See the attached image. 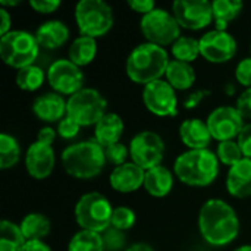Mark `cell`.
Segmentation results:
<instances>
[{
  "instance_id": "obj_10",
  "label": "cell",
  "mask_w": 251,
  "mask_h": 251,
  "mask_svg": "<svg viewBox=\"0 0 251 251\" xmlns=\"http://www.w3.org/2000/svg\"><path fill=\"white\" fill-rule=\"evenodd\" d=\"M129 156L137 166L150 171L160 166L165 156V143L159 134L141 131L129 143Z\"/></svg>"
},
{
  "instance_id": "obj_37",
  "label": "cell",
  "mask_w": 251,
  "mask_h": 251,
  "mask_svg": "<svg viewBox=\"0 0 251 251\" xmlns=\"http://www.w3.org/2000/svg\"><path fill=\"white\" fill-rule=\"evenodd\" d=\"M79 128H81V125L66 115L57 125V134L65 140H72L78 135Z\"/></svg>"
},
{
  "instance_id": "obj_27",
  "label": "cell",
  "mask_w": 251,
  "mask_h": 251,
  "mask_svg": "<svg viewBox=\"0 0 251 251\" xmlns=\"http://www.w3.org/2000/svg\"><path fill=\"white\" fill-rule=\"evenodd\" d=\"M243 6L244 4L240 0H215V1H212L213 21L216 24V29L226 31L228 24L240 15V12L243 10Z\"/></svg>"
},
{
  "instance_id": "obj_1",
  "label": "cell",
  "mask_w": 251,
  "mask_h": 251,
  "mask_svg": "<svg viewBox=\"0 0 251 251\" xmlns=\"http://www.w3.org/2000/svg\"><path fill=\"white\" fill-rule=\"evenodd\" d=\"M199 229L207 244L222 247L238 237L240 221L232 206L224 200L210 199L200 209Z\"/></svg>"
},
{
  "instance_id": "obj_22",
  "label": "cell",
  "mask_w": 251,
  "mask_h": 251,
  "mask_svg": "<svg viewBox=\"0 0 251 251\" xmlns=\"http://www.w3.org/2000/svg\"><path fill=\"white\" fill-rule=\"evenodd\" d=\"M124 134V121L116 113H106L94 128V140L103 147L119 143Z\"/></svg>"
},
{
  "instance_id": "obj_46",
  "label": "cell",
  "mask_w": 251,
  "mask_h": 251,
  "mask_svg": "<svg viewBox=\"0 0 251 251\" xmlns=\"http://www.w3.org/2000/svg\"><path fill=\"white\" fill-rule=\"evenodd\" d=\"M22 251H51L44 241H26Z\"/></svg>"
},
{
  "instance_id": "obj_15",
  "label": "cell",
  "mask_w": 251,
  "mask_h": 251,
  "mask_svg": "<svg viewBox=\"0 0 251 251\" xmlns=\"http://www.w3.org/2000/svg\"><path fill=\"white\" fill-rule=\"evenodd\" d=\"M237 53V41L228 31L213 29L200 38V54L212 63H225Z\"/></svg>"
},
{
  "instance_id": "obj_9",
  "label": "cell",
  "mask_w": 251,
  "mask_h": 251,
  "mask_svg": "<svg viewBox=\"0 0 251 251\" xmlns=\"http://www.w3.org/2000/svg\"><path fill=\"white\" fill-rule=\"evenodd\" d=\"M140 28L147 43L160 46H172L181 37V25L172 12L156 7L144 15L140 21Z\"/></svg>"
},
{
  "instance_id": "obj_36",
  "label": "cell",
  "mask_w": 251,
  "mask_h": 251,
  "mask_svg": "<svg viewBox=\"0 0 251 251\" xmlns=\"http://www.w3.org/2000/svg\"><path fill=\"white\" fill-rule=\"evenodd\" d=\"M128 154H129V151H128L126 146H124L122 143H116V144H112V146H109V147L104 149L106 160L109 163L115 165V168L126 163Z\"/></svg>"
},
{
  "instance_id": "obj_33",
  "label": "cell",
  "mask_w": 251,
  "mask_h": 251,
  "mask_svg": "<svg viewBox=\"0 0 251 251\" xmlns=\"http://www.w3.org/2000/svg\"><path fill=\"white\" fill-rule=\"evenodd\" d=\"M216 156H218V159H219L221 163H224V165H226V166H229V168L234 166L235 163H238L240 160L244 159L243 151H241L238 143L234 141V140L219 143Z\"/></svg>"
},
{
  "instance_id": "obj_30",
  "label": "cell",
  "mask_w": 251,
  "mask_h": 251,
  "mask_svg": "<svg viewBox=\"0 0 251 251\" xmlns=\"http://www.w3.org/2000/svg\"><path fill=\"white\" fill-rule=\"evenodd\" d=\"M68 251H104L101 234L81 229L69 241Z\"/></svg>"
},
{
  "instance_id": "obj_7",
  "label": "cell",
  "mask_w": 251,
  "mask_h": 251,
  "mask_svg": "<svg viewBox=\"0 0 251 251\" xmlns=\"http://www.w3.org/2000/svg\"><path fill=\"white\" fill-rule=\"evenodd\" d=\"M113 207L100 193L84 194L75 206V219L81 229L93 232H104L112 222Z\"/></svg>"
},
{
  "instance_id": "obj_3",
  "label": "cell",
  "mask_w": 251,
  "mask_h": 251,
  "mask_svg": "<svg viewBox=\"0 0 251 251\" xmlns=\"http://www.w3.org/2000/svg\"><path fill=\"white\" fill-rule=\"evenodd\" d=\"M174 172L185 185L207 187L219 175V159L209 149L188 150L176 157Z\"/></svg>"
},
{
  "instance_id": "obj_28",
  "label": "cell",
  "mask_w": 251,
  "mask_h": 251,
  "mask_svg": "<svg viewBox=\"0 0 251 251\" xmlns=\"http://www.w3.org/2000/svg\"><path fill=\"white\" fill-rule=\"evenodd\" d=\"M25 237L19 225L10 221H1L0 224V251H22L25 247Z\"/></svg>"
},
{
  "instance_id": "obj_45",
  "label": "cell",
  "mask_w": 251,
  "mask_h": 251,
  "mask_svg": "<svg viewBox=\"0 0 251 251\" xmlns=\"http://www.w3.org/2000/svg\"><path fill=\"white\" fill-rule=\"evenodd\" d=\"M10 26H12V19H10V15L9 12L1 7L0 9V35H6L10 32Z\"/></svg>"
},
{
  "instance_id": "obj_40",
  "label": "cell",
  "mask_w": 251,
  "mask_h": 251,
  "mask_svg": "<svg viewBox=\"0 0 251 251\" xmlns=\"http://www.w3.org/2000/svg\"><path fill=\"white\" fill-rule=\"evenodd\" d=\"M235 107L244 119H251V88H247L241 93Z\"/></svg>"
},
{
  "instance_id": "obj_26",
  "label": "cell",
  "mask_w": 251,
  "mask_h": 251,
  "mask_svg": "<svg viewBox=\"0 0 251 251\" xmlns=\"http://www.w3.org/2000/svg\"><path fill=\"white\" fill-rule=\"evenodd\" d=\"M19 228L26 241H43L50 232V221L41 213H29L21 221Z\"/></svg>"
},
{
  "instance_id": "obj_42",
  "label": "cell",
  "mask_w": 251,
  "mask_h": 251,
  "mask_svg": "<svg viewBox=\"0 0 251 251\" xmlns=\"http://www.w3.org/2000/svg\"><path fill=\"white\" fill-rule=\"evenodd\" d=\"M128 6H129L134 12L141 13L143 16L147 15V13H150L151 10L156 9V4H154V1H151V0H129V1H128Z\"/></svg>"
},
{
  "instance_id": "obj_18",
  "label": "cell",
  "mask_w": 251,
  "mask_h": 251,
  "mask_svg": "<svg viewBox=\"0 0 251 251\" xmlns=\"http://www.w3.org/2000/svg\"><path fill=\"white\" fill-rule=\"evenodd\" d=\"M34 115L43 122H60L66 113V101L57 93H44L32 103Z\"/></svg>"
},
{
  "instance_id": "obj_49",
  "label": "cell",
  "mask_w": 251,
  "mask_h": 251,
  "mask_svg": "<svg viewBox=\"0 0 251 251\" xmlns=\"http://www.w3.org/2000/svg\"><path fill=\"white\" fill-rule=\"evenodd\" d=\"M235 251H251V246H243V247L237 249Z\"/></svg>"
},
{
  "instance_id": "obj_17",
  "label": "cell",
  "mask_w": 251,
  "mask_h": 251,
  "mask_svg": "<svg viewBox=\"0 0 251 251\" xmlns=\"http://www.w3.org/2000/svg\"><path fill=\"white\" fill-rule=\"evenodd\" d=\"M146 171L137 166L134 162H126L121 166H116L110 174V185L118 193H134L141 185H144Z\"/></svg>"
},
{
  "instance_id": "obj_44",
  "label": "cell",
  "mask_w": 251,
  "mask_h": 251,
  "mask_svg": "<svg viewBox=\"0 0 251 251\" xmlns=\"http://www.w3.org/2000/svg\"><path fill=\"white\" fill-rule=\"evenodd\" d=\"M56 134H57V131H54L53 128L44 126V128L40 129V132L37 135V141H40L43 144H47V146H51L54 138H56Z\"/></svg>"
},
{
  "instance_id": "obj_38",
  "label": "cell",
  "mask_w": 251,
  "mask_h": 251,
  "mask_svg": "<svg viewBox=\"0 0 251 251\" xmlns=\"http://www.w3.org/2000/svg\"><path fill=\"white\" fill-rule=\"evenodd\" d=\"M235 78L241 85L251 88V57H246L238 63L235 69Z\"/></svg>"
},
{
  "instance_id": "obj_8",
  "label": "cell",
  "mask_w": 251,
  "mask_h": 251,
  "mask_svg": "<svg viewBox=\"0 0 251 251\" xmlns=\"http://www.w3.org/2000/svg\"><path fill=\"white\" fill-rule=\"evenodd\" d=\"M107 100L94 88H82L66 101V113L81 126L97 125L107 113Z\"/></svg>"
},
{
  "instance_id": "obj_35",
  "label": "cell",
  "mask_w": 251,
  "mask_h": 251,
  "mask_svg": "<svg viewBox=\"0 0 251 251\" xmlns=\"http://www.w3.org/2000/svg\"><path fill=\"white\" fill-rule=\"evenodd\" d=\"M104 251H122L126 246V237L124 231H119L113 226H109L101 232Z\"/></svg>"
},
{
  "instance_id": "obj_6",
  "label": "cell",
  "mask_w": 251,
  "mask_h": 251,
  "mask_svg": "<svg viewBox=\"0 0 251 251\" xmlns=\"http://www.w3.org/2000/svg\"><path fill=\"white\" fill-rule=\"evenodd\" d=\"M40 44L28 31H10L0 38V57L10 68L18 71L34 65Z\"/></svg>"
},
{
  "instance_id": "obj_32",
  "label": "cell",
  "mask_w": 251,
  "mask_h": 251,
  "mask_svg": "<svg viewBox=\"0 0 251 251\" xmlns=\"http://www.w3.org/2000/svg\"><path fill=\"white\" fill-rule=\"evenodd\" d=\"M46 79V74L40 66L31 65L22 68L16 74V84L24 91H35L38 90Z\"/></svg>"
},
{
  "instance_id": "obj_48",
  "label": "cell",
  "mask_w": 251,
  "mask_h": 251,
  "mask_svg": "<svg viewBox=\"0 0 251 251\" xmlns=\"http://www.w3.org/2000/svg\"><path fill=\"white\" fill-rule=\"evenodd\" d=\"M19 3H21L19 0H12V1H10V0H0V4H1V7H4V9H6V6H12V7H13V6H18Z\"/></svg>"
},
{
  "instance_id": "obj_4",
  "label": "cell",
  "mask_w": 251,
  "mask_h": 251,
  "mask_svg": "<svg viewBox=\"0 0 251 251\" xmlns=\"http://www.w3.org/2000/svg\"><path fill=\"white\" fill-rule=\"evenodd\" d=\"M106 163L104 149L96 141H81L66 147L62 153V165L68 175L76 179H93Z\"/></svg>"
},
{
  "instance_id": "obj_43",
  "label": "cell",
  "mask_w": 251,
  "mask_h": 251,
  "mask_svg": "<svg viewBox=\"0 0 251 251\" xmlns=\"http://www.w3.org/2000/svg\"><path fill=\"white\" fill-rule=\"evenodd\" d=\"M209 94H210L209 90H199V91H194V93L188 94V97L184 101L185 109H196Z\"/></svg>"
},
{
  "instance_id": "obj_34",
  "label": "cell",
  "mask_w": 251,
  "mask_h": 251,
  "mask_svg": "<svg viewBox=\"0 0 251 251\" xmlns=\"http://www.w3.org/2000/svg\"><path fill=\"white\" fill-rule=\"evenodd\" d=\"M134 224H135V213L132 209L125 207V206H119V207L113 209L110 226L125 232V231L131 229L134 226Z\"/></svg>"
},
{
  "instance_id": "obj_11",
  "label": "cell",
  "mask_w": 251,
  "mask_h": 251,
  "mask_svg": "<svg viewBox=\"0 0 251 251\" xmlns=\"http://www.w3.org/2000/svg\"><path fill=\"white\" fill-rule=\"evenodd\" d=\"M47 81L54 93L60 96H74L82 90L84 74L69 59H59L49 66Z\"/></svg>"
},
{
  "instance_id": "obj_20",
  "label": "cell",
  "mask_w": 251,
  "mask_h": 251,
  "mask_svg": "<svg viewBox=\"0 0 251 251\" xmlns=\"http://www.w3.org/2000/svg\"><path fill=\"white\" fill-rule=\"evenodd\" d=\"M179 137L190 150H204L212 141L207 124L200 119H187L179 126Z\"/></svg>"
},
{
  "instance_id": "obj_19",
  "label": "cell",
  "mask_w": 251,
  "mask_h": 251,
  "mask_svg": "<svg viewBox=\"0 0 251 251\" xmlns=\"http://www.w3.org/2000/svg\"><path fill=\"white\" fill-rule=\"evenodd\" d=\"M226 188L232 197L246 199L251 196V159H243L229 168Z\"/></svg>"
},
{
  "instance_id": "obj_47",
  "label": "cell",
  "mask_w": 251,
  "mask_h": 251,
  "mask_svg": "<svg viewBox=\"0 0 251 251\" xmlns=\"http://www.w3.org/2000/svg\"><path fill=\"white\" fill-rule=\"evenodd\" d=\"M125 251H154L151 246L146 244V243H137V244H132L129 249H126Z\"/></svg>"
},
{
  "instance_id": "obj_2",
  "label": "cell",
  "mask_w": 251,
  "mask_h": 251,
  "mask_svg": "<svg viewBox=\"0 0 251 251\" xmlns=\"http://www.w3.org/2000/svg\"><path fill=\"white\" fill-rule=\"evenodd\" d=\"M168 51L156 44H138L126 59V75L135 84L147 85L160 79L169 66Z\"/></svg>"
},
{
  "instance_id": "obj_21",
  "label": "cell",
  "mask_w": 251,
  "mask_h": 251,
  "mask_svg": "<svg viewBox=\"0 0 251 251\" xmlns=\"http://www.w3.org/2000/svg\"><path fill=\"white\" fill-rule=\"evenodd\" d=\"M40 47L54 50L62 47L69 38V28L62 21H46L35 31Z\"/></svg>"
},
{
  "instance_id": "obj_25",
  "label": "cell",
  "mask_w": 251,
  "mask_h": 251,
  "mask_svg": "<svg viewBox=\"0 0 251 251\" xmlns=\"http://www.w3.org/2000/svg\"><path fill=\"white\" fill-rule=\"evenodd\" d=\"M97 54V41L96 38L87 37V35H79L75 38L68 50L69 60L75 63L78 68L90 65Z\"/></svg>"
},
{
  "instance_id": "obj_31",
  "label": "cell",
  "mask_w": 251,
  "mask_h": 251,
  "mask_svg": "<svg viewBox=\"0 0 251 251\" xmlns=\"http://www.w3.org/2000/svg\"><path fill=\"white\" fill-rule=\"evenodd\" d=\"M21 159V147L15 137L9 134L0 135V168L10 169Z\"/></svg>"
},
{
  "instance_id": "obj_24",
  "label": "cell",
  "mask_w": 251,
  "mask_h": 251,
  "mask_svg": "<svg viewBox=\"0 0 251 251\" xmlns=\"http://www.w3.org/2000/svg\"><path fill=\"white\" fill-rule=\"evenodd\" d=\"M166 81L172 85L174 90L185 91L193 87L196 82V72L191 63L179 62V60H171L169 66L166 69Z\"/></svg>"
},
{
  "instance_id": "obj_12",
  "label": "cell",
  "mask_w": 251,
  "mask_h": 251,
  "mask_svg": "<svg viewBox=\"0 0 251 251\" xmlns=\"http://www.w3.org/2000/svg\"><path fill=\"white\" fill-rule=\"evenodd\" d=\"M172 13L181 28L199 31L206 28L213 19L212 3L207 0H176Z\"/></svg>"
},
{
  "instance_id": "obj_41",
  "label": "cell",
  "mask_w": 251,
  "mask_h": 251,
  "mask_svg": "<svg viewBox=\"0 0 251 251\" xmlns=\"http://www.w3.org/2000/svg\"><path fill=\"white\" fill-rule=\"evenodd\" d=\"M29 6L35 12L47 15V13H53L60 6V1L59 0H31Z\"/></svg>"
},
{
  "instance_id": "obj_16",
  "label": "cell",
  "mask_w": 251,
  "mask_h": 251,
  "mask_svg": "<svg viewBox=\"0 0 251 251\" xmlns=\"http://www.w3.org/2000/svg\"><path fill=\"white\" fill-rule=\"evenodd\" d=\"M56 163V156L51 146L40 141L32 143L25 154V166L34 179H46L51 175Z\"/></svg>"
},
{
  "instance_id": "obj_13",
  "label": "cell",
  "mask_w": 251,
  "mask_h": 251,
  "mask_svg": "<svg viewBox=\"0 0 251 251\" xmlns=\"http://www.w3.org/2000/svg\"><path fill=\"white\" fill-rule=\"evenodd\" d=\"M143 101L146 107L156 116L178 115V99L175 90L168 81L157 79L147 84L143 90Z\"/></svg>"
},
{
  "instance_id": "obj_29",
  "label": "cell",
  "mask_w": 251,
  "mask_h": 251,
  "mask_svg": "<svg viewBox=\"0 0 251 251\" xmlns=\"http://www.w3.org/2000/svg\"><path fill=\"white\" fill-rule=\"evenodd\" d=\"M171 51H172L175 60L185 62V63H191L200 54V40H196L193 37H184V35H181L171 46Z\"/></svg>"
},
{
  "instance_id": "obj_14",
  "label": "cell",
  "mask_w": 251,
  "mask_h": 251,
  "mask_svg": "<svg viewBox=\"0 0 251 251\" xmlns=\"http://www.w3.org/2000/svg\"><path fill=\"white\" fill-rule=\"evenodd\" d=\"M206 124L212 134V138L218 140L219 143L234 140L240 135L246 125L244 118L240 115L237 107L232 106H221L215 109L209 115Z\"/></svg>"
},
{
  "instance_id": "obj_39",
  "label": "cell",
  "mask_w": 251,
  "mask_h": 251,
  "mask_svg": "<svg viewBox=\"0 0 251 251\" xmlns=\"http://www.w3.org/2000/svg\"><path fill=\"white\" fill-rule=\"evenodd\" d=\"M237 143L246 159H251V124L244 125L243 131L237 137Z\"/></svg>"
},
{
  "instance_id": "obj_23",
  "label": "cell",
  "mask_w": 251,
  "mask_h": 251,
  "mask_svg": "<svg viewBox=\"0 0 251 251\" xmlns=\"http://www.w3.org/2000/svg\"><path fill=\"white\" fill-rule=\"evenodd\" d=\"M174 175L165 166H156L150 171H146L144 188L153 197H165L172 191Z\"/></svg>"
},
{
  "instance_id": "obj_5",
  "label": "cell",
  "mask_w": 251,
  "mask_h": 251,
  "mask_svg": "<svg viewBox=\"0 0 251 251\" xmlns=\"http://www.w3.org/2000/svg\"><path fill=\"white\" fill-rule=\"evenodd\" d=\"M75 22L81 35L99 38L113 26V12L103 0H81L75 6Z\"/></svg>"
}]
</instances>
